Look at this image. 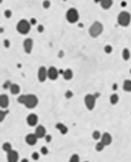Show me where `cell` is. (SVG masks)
Masks as SVG:
<instances>
[{
	"label": "cell",
	"instance_id": "3957f363",
	"mask_svg": "<svg viewBox=\"0 0 131 162\" xmlns=\"http://www.w3.org/2000/svg\"><path fill=\"white\" fill-rule=\"evenodd\" d=\"M131 22V14L127 12H121L118 15V23L123 27H127Z\"/></svg>",
	"mask_w": 131,
	"mask_h": 162
},
{
	"label": "cell",
	"instance_id": "d6986e66",
	"mask_svg": "<svg viewBox=\"0 0 131 162\" xmlns=\"http://www.w3.org/2000/svg\"><path fill=\"white\" fill-rule=\"evenodd\" d=\"M63 77L65 80H70L73 78V71L70 69H67L66 71L63 73Z\"/></svg>",
	"mask_w": 131,
	"mask_h": 162
},
{
	"label": "cell",
	"instance_id": "7c38bea8",
	"mask_svg": "<svg viewBox=\"0 0 131 162\" xmlns=\"http://www.w3.org/2000/svg\"><path fill=\"white\" fill-rule=\"evenodd\" d=\"M37 121H38V117L35 114H30L28 115V117H27V123H28L29 126L31 127L36 126V124H37Z\"/></svg>",
	"mask_w": 131,
	"mask_h": 162
},
{
	"label": "cell",
	"instance_id": "e0dca14e",
	"mask_svg": "<svg viewBox=\"0 0 131 162\" xmlns=\"http://www.w3.org/2000/svg\"><path fill=\"white\" fill-rule=\"evenodd\" d=\"M56 128L57 129V130L60 132V134H66L68 132V128L64 124H62V123H57L56 125Z\"/></svg>",
	"mask_w": 131,
	"mask_h": 162
},
{
	"label": "cell",
	"instance_id": "8992f818",
	"mask_svg": "<svg viewBox=\"0 0 131 162\" xmlns=\"http://www.w3.org/2000/svg\"><path fill=\"white\" fill-rule=\"evenodd\" d=\"M84 103H85V106L88 110L92 111L94 108H95V104H96V97L95 95H85L84 97Z\"/></svg>",
	"mask_w": 131,
	"mask_h": 162
},
{
	"label": "cell",
	"instance_id": "60d3db41",
	"mask_svg": "<svg viewBox=\"0 0 131 162\" xmlns=\"http://www.w3.org/2000/svg\"><path fill=\"white\" fill-rule=\"evenodd\" d=\"M94 1H95L96 3H100V1H101V0H94Z\"/></svg>",
	"mask_w": 131,
	"mask_h": 162
},
{
	"label": "cell",
	"instance_id": "277c9868",
	"mask_svg": "<svg viewBox=\"0 0 131 162\" xmlns=\"http://www.w3.org/2000/svg\"><path fill=\"white\" fill-rule=\"evenodd\" d=\"M80 18V14L78 10L75 8H70L66 12V19L69 23H76Z\"/></svg>",
	"mask_w": 131,
	"mask_h": 162
},
{
	"label": "cell",
	"instance_id": "d4e9b609",
	"mask_svg": "<svg viewBox=\"0 0 131 162\" xmlns=\"http://www.w3.org/2000/svg\"><path fill=\"white\" fill-rule=\"evenodd\" d=\"M69 162H80V156L78 154H73L70 157Z\"/></svg>",
	"mask_w": 131,
	"mask_h": 162
},
{
	"label": "cell",
	"instance_id": "7402d4cb",
	"mask_svg": "<svg viewBox=\"0 0 131 162\" xmlns=\"http://www.w3.org/2000/svg\"><path fill=\"white\" fill-rule=\"evenodd\" d=\"M2 149H3V151H5L6 153H9V152H11V151L12 150V144H11V143H9V142L4 143V144L2 145Z\"/></svg>",
	"mask_w": 131,
	"mask_h": 162
},
{
	"label": "cell",
	"instance_id": "9a60e30c",
	"mask_svg": "<svg viewBox=\"0 0 131 162\" xmlns=\"http://www.w3.org/2000/svg\"><path fill=\"white\" fill-rule=\"evenodd\" d=\"M0 106L2 109H5L9 106V97L7 95H1V96H0Z\"/></svg>",
	"mask_w": 131,
	"mask_h": 162
},
{
	"label": "cell",
	"instance_id": "9c48e42d",
	"mask_svg": "<svg viewBox=\"0 0 131 162\" xmlns=\"http://www.w3.org/2000/svg\"><path fill=\"white\" fill-rule=\"evenodd\" d=\"M59 77V71L55 67H50L48 69V78L51 80H56Z\"/></svg>",
	"mask_w": 131,
	"mask_h": 162
},
{
	"label": "cell",
	"instance_id": "484cf974",
	"mask_svg": "<svg viewBox=\"0 0 131 162\" xmlns=\"http://www.w3.org/2000/svg\"><path fill=\"white\" fill-rule=\"evenodd\" d=\"M103 149H104V145H103V142H99L96 144V150L98 152H101Z\"/></svg>",
	"mask_w": 131,
	"mask_h": 162
},
{
	"label": "cell",
	"instance_id": "d590c367",
	"mask_svg": "<svg viewBox=\"0 0 131 162\" xmlns=\"http://www.w3.org/2000/svg\"><path fill=\"white\" fill-rule=\"evenodd\" d=\"M37 31L38 32H42L44 31V27L42 25H38V27H37Z\"/></svg>",
	"mask_w": 131,
	"mask_h": 162
},
{
	"label": "cell",
	"instance_id": "4316f807",
	"mask_svg": "<svg viewBox=\"0 0 131 162\" xmlns=\"http://www.w3.org/2000/svg\"><path fill=\"white\" fill-rule=\"evenodd\" d=\"M25 100H26V95H21L19 97L17 98V102L20 103V104H23V105H24Z\"/></svg>",
	"mask_w": 131,
	"mask_h": 162
},
{
	"label": "cell",
	"instance_id": "4dcf8cb0",
	"mask_svg": "<svg viewBox=\"0 0 131 162\" xmlns=\"http://www.w3.org/2000/svg\"><path fill=\"white\" fill-rule=\"evenodd\" d=\"M32 158L34 159V160H38V158H39V154H38V153H36V152L33 153Z\"/></svg>",
	"mask_w": 131,
	"mask_h": 162
},
{
	"label": "cell",
	"instance_id": "836d02e7",
	"mask_svg": "<svg viewBox=\"0 0 131 162\" xmlns=\"http://www.w3.org/2000/svg\"><path fill=\"white\" fill-rule=\"evenodd\" d=\"M8 114V112H3V111H1V113H0V115H1V118H0V121L2 122L3 121V119L5 118V115Z\"/></svg>",
	"mask_w": 131,
	"mask_h": 162
},
{
	"label": "cell",
	"instance_id": "d6a6232c",
	"mask_svg": "<svg viewBox=\"0 0 131 162\" xmlns=\"http://www.w3.org/2000/svg\"><path fill=\"white\" fill-rule=\"evenodd\" d=\"M72 96H73V93L71 91H67L65 93V97L66 98H71Z\"/></svg>",
	"mask_w": 131,
	"mask_h": 162
},
{
	"label": "cell",
	"instance_id": "e575fe53",
	"mask_svg": "<svg viewBox=\"0 0 131 162\" xmlns=\"http://www.w3.org/2000/svg\"><path fill=\"white\" fill-rule=\"evenodd\" d=\"M40 152H41V154L45 155V154H48V149L46 148V147H42V148H41V150H40Z\"/></svg>",
	"mask_w": 131,
	"mask_h": 162
},
{
	"label": "cell",
	"instance_id": "4fadbf2b",
	"mask_svg": "<svg viewBox=\"0 0 131 162\" xmlns=\"http://www.w3.org/2000/svg\"><path fill=\"white\" fill-rule=\"evenodd\" d=\"M100 142H103L104 146H108V145H110V144H111V142H112L111 134H108V133H104V134L101 135Z\"/></svg>",
	"mask_w": 131,
	"mask_h": 162
},
{
	"label": "cell",
	"instance_id": "30bf717a",
	"mask_svg": "<svg viewBox=\"0 0 131 162\" xmlns=\"http://www.w3.org/2000/svg\"><path fill=\"white\" fill-rule=\"evenodd\" d=\"M23 47L24 51L27 53H31V51L33 50V40L32 38H26L23 42Z\"/></svg>",
	"mask_w": 131,
	"mask_h": 162
},
{
	"label": "cell",
	"instance_id": "cb8c5ba5",
	"mask_svg": "<svg viewBox=\"0 0 131 162\" xmlns=\"http://www.w3.org/2000/svg\"><path fill=\"white\" fill-rule=\"evenodd\" d=\"M92 136H93V138L95 139V140H98V139L101 138V134H100V133H99V131H95V132L92 134Z\"/></svg>",
	"mask_w": 131,
	"mask_h": 162
},
{
	"label": "cell",
	"instance_id": "f35d334b",
	"mask_svg": "<svg viewBox=\"0 0 131 162\" xmlns=\"http://www.w3.org/2000/svg\"><path fill=\"white\" fill-rule=\"evenodd\" d=\"M30 23H31V25H35V24H36V18H32V19H31V21H30Z\"/></svg>",
	"mask_w": 131,
	"mask_h": 162
},
{
	"label": "cell",
	"instance_id": "b9f144b4",
	"mask_svg": "<svg viewBox=\"0 0 131 162\" xmlns=\"http://www.w3.org/2000/svg\"><path fill=\"white\" fill-rule=\"evenodd\" d=\"M84 162H89V161H84Z\"/></svg>",
	"mask_w": 131,
	"mask_h": 162
},
{
	"label": "cell",
	"instance_id": "ba28073f",
	"mask_svg": "<svg viewBox=\"0 0 131 162\" xmlns=\"http://www.w3.org/2000/svg\"><path fill=\"white\" fill-rule=\"evenodd\" d=\"M18 158H19V155H18V153L16 151L12 150L11 152L7 153L8 162H17L18 161Z\"/></svg>",
	"mask_w": 131,
	"mask_h": 162
},
{
	"label": "cell",
	"instance_id": "5bb4252c",
	"mask_svg": "<svg viewBox=\"0 0 131 162\" xmlns=\"http://www.w3.org/2000/svg\"><path fill=\"white\" fill-rule=\"evenodd\" d=\"M35 134L37 136V138H43L44 136H46V129H45V127L42 126V125L37 126Z\"/></svg>",
	"mask_w": 131,
	"mask_h": 162
},
{
	"label": "cell",
	"instance_id": "74e56055",
	"mask_svg": "<svg viewBox=\"0 0 131 162\" xmlns=\"http://www.w3.org/2000/svg\"><path fill=\"white\" fill-rule=\"evenodd\" d=\"M45 138H46V141H47V142H50V141L52 140V136L51 135H46V136H45Z\"/></svg>",
	"mask_w": 131,
	"mask_h": 162
},
{
	"label": "cell",
	"instance_id": "7a4b0ae2",
	"mask_svg": "<svg viewBox=\"0 0 131 162\" xmlns=\"http://www.w3.org/2000/svg\"><path fill=\"white\" fill-rule=\"evenodd\" d=\"M17 32L21 34H27L31 30V23L25 19H21L16 25Z\"/></svg>",
	"mask_w": 131,
	"mask_h": 162
},
{
	"label": "cell",
	"instance_id": "83f0119b",
	"mask_svg": "<svg viewBox=\"0 0 131 162\" xmlns=\"http://www.w3.org/2000/svg\"><path fill=\"white\" fill-rule=\"evenodd\" d=\"M42 5H43L44 9H49L50 8V6H51V2H50L49 0H44Z\"/></svg>",
	"mask_w": 131,
	"mask_h": 162
},
{
	"label": "cell",
	"instance_id": "52a82bcc",
	"mask_svg": "<svg viewBox=\"0 0 131 162\" xmlns=\"http://www.w3.org/2000/svg\"><path fill=\"white\" fill-rule=\"evenodd\" d=\"M37 76H38V80L40 82H44L48 78V70L43 66L40 67L37 73Z\"/></svg>",
	"mask_w": 131,
	"mask_h": 162
},
{
	"label": "cell",
	"instance_id": "603a6c76",
	"mask_svg": "<svg viewBox=\"0 0 131 162\" xmlns=\"http://www.w3.org/2000/svg\"><path fill=\"white\" fill-rule=\"evenodd\" d=\"M123 58L124 60H128L130 58V51L128 49H123Z\"/></svg>",
	"mask_w": 131,
	"mask_h": 162
},
{
	"label": "cell",
	"instance_id": "7bdbcfd3",
	"mask_svg": "<svg viewBox=\"0 0 131 162\" xmlns=\"http://www.w3.org/2000/svg\"><path fill=\"white\" fill-rule=\"evenodd\" d=\"M130 74H131V69H130Z\"/></svg>",
	"mask_w": 131,
	"mask_h": 162
},
{
	"label": "cell",
	"instance_id": "44dd1931",
	"mask_svg": "<svg viewBox=\"0 0 131 162\" xmlns=\"http://www.w3.org/2000/svg\"><path fill=\"white\" fill-rule=\"evenodd\" d=\"M118 102H119V95H117V94H113L110 96V103L113 104V105H116Z\"/></svg>",
	"mask_w": 131,
	"mask_h": 162
},
{
	"label": "cell",
	"instance_id": "2e32d148",
	"mask_svg": "<svg viewBox=\"0 0 131 162\" xmlns=\"http://www.w3.org/2000/svg\"><path fill=\"white\" fill-rule=\"evenodd\" d=\"M112 5H113V0H101L100 1V7L104 10L110 9Z\"/></svg>",
	"mask_w": 131,
	"mask_h": 162
},
{
	"label": "cell",
	"instance_id": "f1b7e54d",
	"mask_svg": "<svg viewBox=\"0 0 131 162\" xmlns=\"http://www.w3.org/2000/svg\"><path fill=\"white\" fill-rule=\"evenodd\" d=\"M112 51H113V49H112V46H110V45H106L104 47V51L106 53H110V52H112Z\"/></svg>",
	"mask_w": 131,
	"mask_h": 162
},
{
	"label": "cell",
	"instance_id": "f546056e",
	"mask_svg": "<svg viewBox=\"0 0 131 162\" xmlns=\"http://www.w3.org/2000/svg\"><path fill=\"white\" fill-rule=\"evenodd\" d=\"M4 14H5V16H6L7 18H10V17L12 16V11H11V10H6V11L4 12Z\"/></svg>",
	"mask_w": 131,
	"mask_h": 162
},
{
	"label": "cell",
	"instance_id": "ab89813d",
	"mask_svg": "<svg viewBox=\"0 0 131 162\" xmlns=\"http://www.w3.org/2000/svg\"><path fill=\"white\" fill-rule=\"evenodd\" d=\"M21 162H29L28 159H26V158H23L22 160H21Z\"/></svg>",
	"mask_w": 131,
	"mask_h": 162
},
{
	"label": "cell",
	"instance_id": "8d00e7d4",
	"mask_svg": "<svg viewBox=\"0 0 131 162\" xmlns=\"http://www.w3.org/2000/svg\"><path fill=\"white\" fill-rule=\"evenodd\" d=\"M4 45L6 48H9L10 47V41H9L8 39H5L4 40Z\"/></svg>",
	"mask_w": 131,
	"mask_h": 162
},
{
	"label": "cell",
	"instance_id": "ac0fdd59",
	"mask_svg": "<svg viewBox=\"0 0 131 162\" xmlns=\"http://www.w3.org/2000/svg\"><path fill=\"white\" fill-rule=\"evenodd\" d=\"M10 90H11V93H12V95H17V94L20 92L19 85H17V84H12Z\"/></svg>",
	"mask_w": 131,
	"mask_h": 162
},
{
	"label": "cell",
	"instance_id": "8fae6325",
	"mask_svg": "<svg viewBox=\"0 0 131 162\" xmlns=\"http://www.w3.org/2000/svg\"><path fill=\"white\" fill-rule=\"evenodd\" d=\"M37 136L36 135V134H29L28 135H26V137H25V141L27 144L29 145H36V142H37Z\"/></svg>",
	"mask_w": 131,
	"mask_h": 162
},
{
	"label": "cell",
	"instance_id": "6da1fadb",
	"mask_svg": "<svg viewBox=\"0 0 131 162\" xmlns=\"http://www.w3.org/2000/svg\"><path fill=\"white\" fill-rule=\"evenodd\" d=\"M103 24L99 22V21H95L91 25V27L89 28V34L92 37H98L103 32Z\"/></svg>",
	"mask_w": 131,
	"mask_h": 162
},
{
	"label": "cell",
	"instance_id": "ffe728a7",
	"mask_svg": "<svg viewBox=\"0 0 131 162\" xmlns=\"http://www.w3.org/2000/svg\"><path fill=\"white\" fill-rule=\"evenodd\" d=\"M123 88L125 92H131V80H125L123 82Z\"/></svg>",
	"mask_w": 131,
	"mask_h": 162
},
{
	"label": "cell",
	"instance_id": "5b68a950",
	"mask_svg": "<svg viewBox=\"0 0 131 162\" xmlns=\"http://www.w3.org/2000/svg\"><path fill=\"white\" fill-rule=\"evenodd\" d=\"M38 104V98L35 95H26V100L24 105L28 109H34Z\"/></svg>",
	"mask_w": 131,
	"mask_h": 162
},
{
	"label": "cell",
	"instance_id": "1f68e13d",
	"mask_svg": "<svg viewBox=\"0 0 131 162\" xmlns=\"http://www.w3.org/2000/svg\"><path fill=\"white\" fill-rule=\"evenodd\" d=\"M11 86H12V84H11V82H10V81H6V82L3 84V88H4V89L11 88Z\"/></svg>",
	"mask_w": 131,
	"mask_h": 162
}]
</instances>
